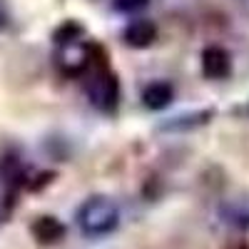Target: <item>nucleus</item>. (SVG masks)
<instances>
[{
  "mask_svg": "<svg viewBox=\"0 0 249 249\" xmlns=\"http://www.w3.org/2000/svg\"><path fill=\"white\" fill-rule=\"evenodd\" d=\"M77 224L88 237H107L120 227V207L105 195H92L80 204Z\"/></svg>",
  "mask_w": 249,
  "mask_h": 249,
  "instance_id": "obj_1",
  "label": "nucleus"
},
{
  "mask_svg": "<svg viewBox=\"0 0 249 249\" xmlns=\"http://www.w3.org/2000/svg\"><path fill=\"white\" fill-rule=\"evenodd\" d=\"M88 95L100 112L112 115L120 105V77L107 68H100L95 77L88 82Z\"/></svg>",
  "mask_w": 249,
  "mask_h": 249,
  "instance_id": "obj_2",
  "label": "nucleus"
},
{
  "mask_svg": "<svg viewBox=\"0 0 249 249\" xmlns=\"http://www.w3.org/2000/svg\"><path fill=\"white\" fill-rule=\"evenodd\" d=\"M202 72L207 80H224L232 72V55L222 45H207L202 50Z\"/></svg>",
  "mask_w": 249,
  "mask_h": 249,
  "instance_id": "obj_3",
  "label": "nucleus"
},
{
  "mask_svg": "<svg viewBox=\"0 0 249 249\" xmlns=\"http://www.w3.org/2000/svg\"><path fill=\"white\" fill-rule=\"evenodd\" d=\"M122 40H124V45H127V48H135V50L150 48L157 40L155 20H150V18H135V20H130L127 28H124V33H122Z\"/></svg>",
  "mask_w": 249,
  "mask_h": 249,
  "instance_id": "obj_4",
  "label": "nucleus"
},
{
  "mask_svg": "<svg viewBox=\"0 0 249 249\" xmlns=\"http://www.w3.org/2000/svg\"><path fill=\"white\" fill-rule=\"evenodd\" d=\"M30 234H33V239L37 244L50 247V244L62 242V237H65V224H62L57 217H53V214H40L30 224Z\"/></svg>",
  "mask_w": 249,
  "mask_h": 249,
  "instance_id": "obj_5",
  "label": "nucleus"
},
{
  "mask_svg": "<svg viewBox=\"0 0 249 249\" xmlns=\"http://www.w3.org/2000/svg\"><path fill=\"white\" fill-rule=\"evenodd\" d=\"M172 100H175V88L167 80H155L142 90V105L147 110H155V112L170 107Z\"/></svg>",
  "mask_w": 249,
  "mask_h": 249,
  "instance_id": "obj_6",
  "label": "nucleus"
},
{
  "mask_svg": "<svg viewBox=\"0 0 249 249\" xmlns=\"http://www.w3.org/2000/svg\"><path fill=\"white\" fill-rule=\"evenodd\" d=\"M212 110H199V112H187V115H177L172 120H167L164 124H160L162 132H182V130H195L199 124L212 120Z\"/></svg>",
  "mask_w": 249,
  "mask_h": 249,
  "instance_id": "obj_7",
  "label": "nucleus"
},
{
  "mask_svg": "<svg viewBox=\"0 0 249 249\" xmlns=\"http://www.w3.org/2000/svg\"><path fill=\"white\" fill-rule=\"evenodd\" d=\"M0 179H3L8 190H18L20 184H25V167L20 162V157L5 155L0 160Z\"/></svg>",
  "mask_w": 249,
  "mask_h": 249,
  "instance_id": "obj_8",
  "label": "nucleus"
},
{
  "mask_svg": "<svg viewBox=\"0 0 249 249\" xmlns=\"http://www.w3.org/2000/svg\"><path fill=\"white\" fill-rule=\"evenodd\" d=\"M224 217L230 224L234 227H242V230H247L249 227V207H239V204H230L224 210Z\"/></svg>",
  "mask_w": 249,
  "mask_h": 249,
  "instance_id": "obj_9",
  "label": "nucleus"
},
{
  "mask_svg": "<svg viewBox=\"0 0 249 249\" xmlns=\"http://www.w3.org/2000/svg\"><path fill=\"white\" fill-rule=\"evenodd\" d=\"M150 5V0H112V8L117 13H140Z\"/></svg>",
  "mask_w": 249,
  "mask_h": 249,
  "instance_id": "obj_10",
  "label": "nucleus"
},
{
  "mask_svg": "<svg viewBox=\"0 0 249 249\" xmlns=\"http://www.w3.org/2000/svg\"><path fill=\"white\" fill-rule=\"evenodd\" d=\"M5 23H8V5H5V0H0V28Z\"/></svg>",
  "mask_w": 249,
  "mask_h": 249,
  "instance_id": "obj_11",
  "label": "nucleus"
}]
</instances>
